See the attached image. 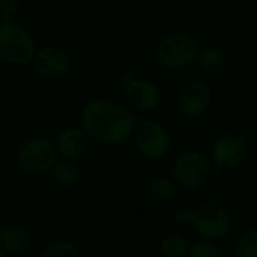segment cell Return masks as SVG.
Listing matches in <instances>:
<instances>
[{
	"label": "cell",
	"instance_id": "cell-1",
	"mask_svg": "<svg viewBox=\"0 0 257 257\" xmlns=\"http://www.w3.org/2000/svg\"><path fill=\"white\" fill-rule=\"evenodd\" d=\"M135 124L137 118L131 109L106 97L88 101L80 113V125L89 140L107 147L131 140Z\"/></svg>",
	"mask_w": 257,
	"mask_h": 257
},
{
	"label": "cell",
	"instance_id": "cell-2",
	"mask_svg": "<svg viewBox=\"0 0 257 257\" xmlns=\"http://www.w3.org/2000/svg\"><path fill=\"white\" fill-rule=\"evenodd\" d=\"M198 50V40L192 34L174 31L159 40L156 46V59L164 68L182 70L195 64Z\"/></svg>",
	"mask_w": 257,
	"mask_h": 257
},
{
	"label": "cell",
	"instance_id": "cell-3",
	"mask_svg": "<svg viewBox=\"0 0 257 257\" xmlns=\"http://www.w3.org/2000/svg\"><path fill=\"white\" fill-rule=\"evenodd\" d=\"M37 46L32 35L17 22L0 23V59L14 67L32 64Z\"/></svg>",
	"mask_w": 257,
	"mask_h": 257
},
{
	"label": "cell",
	"instance_id": "cell-4",
	"mask_svg": "<svg viewBox=\"0 0 257 257\" xmlns=\"http://www.w3.org/2000/svg\"><path fill=\"white\" fill-rule=\"evenodd\" d=\"M132 138L138 153L149 161H161L171 150V135L168 128L152 118L137 119Z\"/></svg>",
	"mask_w": 257,
	"mask_h": 257
},
{
	"label": "cell",
	"instance_id": "cell-5",
	"mask_svg": "<svg viewBox=\"0 0 257 257\" xmlns=\"http://www.w3.org/2000/svg\"><path fill=\"white\" fill-rule=\"evenodd\" d=\"M58 159L59 155L55 143L43 137L26 141L17 153V164L20 170L32 176L49 173Z\"/></svg>",
	"mask_w": 257,
	"mask_h": 257
},
{
	"label": "cell",
	"instance_id": "cell-6",
	"mask_svg": "<svg viewBox=\"0 0 257 257\" xmlns=\"http://www.w3.org/2000/svg\"><path fill=\"white\" fill-rule=\"evenodd\" d=\"M210 174V159L200 150L183 152L173 165V177L180 189L195 191Z\"/></svg>",
	"mask_w": 257,
	"mask_h": 257
},
{
	"label": "cell",
	"instance_id": "cell-7",
	"mask_svg": "<svg viewBox=\"0 0 257 257\" xmlns=\"http://www.w3.org/2000/svg\"><path fill=\"white\" fill-rule=\"evenodd\" d=\"M192 225L203 239L218 242L228 236L231 219L222 206L216 203H204L194 209Z\"/></svg>",
	"mask_w": 257,
	"mask_h": 257
},
{
	"label": "cell",
	"instance_id": "cell-8",
	"mask_svg": "<svg viewBox=\"0 0 257 257\" xmlns=\"http://www.w3.org/2000/svg\"><path fill=\"white\" fill-rule=\"evenodd\" d=\"M248 158L246 140L236 132H228L219 137L210 153V161L218 171H234L243 165Z\"/></svg>",
	"mask_w": 257,
	"mask_h": 257
},
{
	"label": "cell",
	"instance_id": "cell-9",
	"mask_svg": "<svg viewBox=\"0 0 257 257\" xmlns=\"http://www.w3.org/2000/svg\"><path fill=\"white\" fill-rule=\"evenodd\" d=\"M122 97L125 106L131 110L147 113L162 103V89L153 80L131 79L124 85Z\"/></svg>",
	"mask_w": 257,
	"mask_h": 257
},
{
	"label": "cell",
	"instance_id": "cell-10",
	"mask_svg": "<svg viewBox=\"0 0 257 257\" xmlns=\"http://www.w3.org/2000/svg\"><path fill=\"white\" fill-rule=\"evenodd\" d=\"M212 100V89L206 83L195 80L183 86L177 98V106L183 116L198 118L209 110Z\"/></svg>",
	"mask_w": 257,
	"mask_h": 257
},
{
	"label": "cell",
	"instance_id": "cell-11",
	"mask_svg": "<svg viewBox=\"0 0 257 257\" xmlns=\"http://www.w3.org/2000/svg\"><path fill=\"white\" fill-rule=\"evenodd\" d=\"M32 65L43 77L58 79L68 73L71 62H70V56L64 49L49 44L35 50Z\"/></svg>",
	"mask_w": 257,
	"mask_h": 257
},
{
	"label": "cell",
	"instance_id": "cell-12",
	"mask_svg": "<svg viewBox=\"0 0 257 257\" xmlns=\"http://www.w3.org/2000/svg\"><path fill=\"white\" fill-rule=\"evenodd\" d=\"M89 137L82 125H70L58 135L55 146L59 158L77 161L89 149Z\"/></svg>",
	"mask_w": 257,
	"mask_h": 257
},
{
	"label": "cell",
	"instance_id": "cell-13",
	"mask_svg": "<svg viewBox=\"0 0 257 257\" xmlns=\"http://www.w3.org/2000/svg\"><path fill=\"white\" fill-rule=\"evenodd\" d=\"M0 246L8 254L20 255L31 249L32 236L20 225H7L0 230Z\"/></svg>",
	"mask_w": 257,
	"mask_h": 257
},
{
	"label": "cell",
	"instance_id": "cell-14",
	"mask_svg": "<svg viewBox=\"0 0 257 257\" xmlns=\"http://www.w3.org/2000/svg\"><path fill=\"white\" fill-rule=\"evenodd\" d=\"M52 176L55 179V182L62 186V188H73L80 182L82 173L79 165L76 164V161H70V159H62L59 158L53 168L50 170Z\"/></svg>",
	"mask_w": 257,
	"mask_h": 257
},
{
	"label": "cell",
	"instance_id": "cell-15",
	"mask_svg": "<svg viewBox=\"0 0 257 257\" xmlns=\"http://www.w3.org/2000/svg\"><path fill=\"white\" fill-rule=\"evenodd\" d=\"M195 64L201 71L207 74H218L225 68L227 61L219 49L207 46V47H200L195 58Z\"/></svg>",
	"mask_w": 257,
	"mask_h": 257
},
{
	"label": "cell",
	"instance_id": "cell-16",
	"mask_svg": "<svg viewBox=\"0 0 257 257\" xmlns=\"http://www.w3.org/2000/svg\"><path fill=\"white\" fill-rule=\"evenodd\" d=\"M179 186L174 180L168 179V177H158L155 180H152L150 186H149V194L152 198L158 200V201H170L173 198L177 197L179 194Z\"/></svg>",
	"mask_w": 257,
	"mask_h": 257
},
{
	"label": "cell",
	"instance_id": "cell-17",
	"mask_svg": "<svg viewBox=\"0 0 257 257\" xmlns=\"http://www.w3.org/2000/svg\"><path fill=\"white\" fill-rule=\"evenodd\" d=\"M161 249L165 257H188L189 243L179 234H170L164 237Z\"/></svg>",
	"mask_w": 257,
	"mask_h": 257
},
{
	"label": "cell",
	"instance_id": "cell-18",
	"mask_svg": "<svg viewBox=\"0 0 257 257\" xmlns=\"http://www.w3.org/2000/svg\"><path fill=\"white\" fill-rule=\"evenodd\" d=\"M236 257H257V227L248 228L237 240L234 248Z\"/></svg>",
	"mask_w": 257,
	"mask_h": 257
},
{
	"label": "cell",
	"instance_id": "cell-19",
	"mask_svg": "<svg viewBox=\"0 0 257 257\" xmlns=\"http://www.w3.org/2000/svg\"><path fill=\"white\" fill-rule=\"evenodd\" d=\"M41 257H80V252L73 242L55 240L44 248Z\"/></svg>",
	"mask_w": 257,
	"mask_h": 257
},
{
	"label": "cell",
	"instance_id": "cell-20",
	"mask_svg": "<svg viewBox=\"0 0 257 257\" xmlns=\"http://www.w3.org/2000/svg\"><path fill=\"white\" fill-rule=\"evenodd\" d=\"M188 257H224V254L215 242L203 239L189 246Z\"/></svg>",
	"mask_w": 257,
	"mask_h": 257
},
{
	"label": "cell",
	"instance_id": "cell-21",
	"mask_svg": "<svg viewBox=\"0 0 257 257\" xmlns=\"http://www.w3.org/2000/svg\"><path fill=\"white\" fill-rule=\"evenodd\" d=\"M19 11L20 7L17 0H0V23L16 22Z\"/></svg>",
	"mask_w": 257,
	"mask_h": 257
},
{
	"label": "cell",
	"instance_id": "cell-22",
	"mask_svg": "<svg viewBox=\"0 0 257 257\" xmlns=\"http://www.w3.org/2000/svg\"><path fill=\"white\" fill-rule=\"evenodd\" d=\"M192 216H194V209L188 207V206H182L177 207L173 213V218L177 224L180 225H189L192 224Z\"/></svg>",
	"mask_w": 257,
	"mask_h": 257
},
{
	"label": "cell",
	"instance_id": "cell-23",
	"mask_svg": "<svg viewBox=\"0 0 257 257\" xmlns=\"http://www.w3.org/2000/svg\"><path fill=\"white\" fill-rule=\"evenodd\" d=\"M0 257H7V252L4 251V248L0 246Z\"/></svg>",
	"mask_w": 257,
	"mask_h": 257
}]
</instances>
